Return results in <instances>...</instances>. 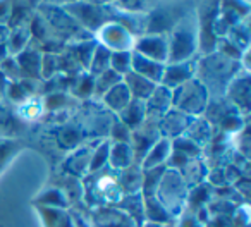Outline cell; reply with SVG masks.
<instances>
[{
	"instance_id": "obj_1",
	"label": "cell",
	"mask_w": 251,
	"mask_h": 227,
	"mask_svg": "<svg viewBox=\"0 0 251 227\" xmlns=\"http://www.w3.org/2000/svg\"><path fill=\"white\" fill-rule=\"evenodd\" d=\"M81 193L86 208L115 205L122 198L119 171L105 165L95 172H88L81 182Z\"/></svg>"
},
{
	"instance_id": "obj_2",
	"label": "cell",
	"mask_w": 251,
	"mask_h": 227,
	"mask_svg": "<svg viewBox=\"0 0 251 227\" xmlns=\"http://www.w3.org/2000/svg\"><path fill=\"white\" fill-rule=\"evenodd\" d=\"M188 193L189 188L182 181L181 174L176 169L167 167L162 174L160 181H158L157 189H155V198L167 210V213L172 219H177L186 206Z\"/></svg>"
},
{
	"instance_id": "obj_3",
	"label": "cell",
	"mask_w": 251,
	"mask_h": 227,
	"mask_svg": "<svg viewBox=\"0 0 251 227\" xmlns=\"http://www.w3.org/2000/svg\"><path fill=\"white\" fill-rule=\"evenodd\" d=\"M206 88L201 81L189 79L177 88L174 95V105L186 114H200L206 107Z\"/></svg>"
},
{
	"instance_id": "obj_4",
	"label": "cell",
	"mask_w": 251,
	"mask_h": 227,
	"mask_svg": "<svg viewBox=\"0 0 251 227\" xmlns=\"http://www.w3.org/2000/svg\"><path fill=\"white\" fill-rule=\"evenodd\" d=\"M86 220L91 227H136L129 215L114 205L86 208Z\"/></svg>"
},
{
	"instance_id": "obj_5",
	"label": "cell",
	"mask_w": 251,
	"mask_h": 227,
	"mask_svg": "<svg viewBox=\"0 0 251 227\" xmlns=\"http://www.w3.org/2000/svg\"><path fill=\"white\" fill-rule=\"evenodd\" d=\"M193 73H196V67H193L189 62L171 64L169 67H164V74H162L160 83H164V86L169 88V90L179 88L186 81L191 79Z\"/></svg>"
},
{
	"instance_id": "obj_6",
	"label": "cell",
	"mask_w": 251,
	"mask_h": 227,
	"mask_svg": "<svg viewBox=\"0 0 251 227\" xmlns=\"http://www.w3.org/2000/svg\"><path fill=\"white\" fill-rule=\"evenodd\" d=\"M114 206H117L119 210L129 215L133 219V222L136 224V227H143L145 220V203H143V195L141 193H133V195H122V198L115 203Z\"/></svg>"
},
{
	"instance_id": "obj_7",
	"label": "cell",
	"mask_w": 251,
	"mask_h": 227,
	"mask_svg": "<svg viewBox=\"0 0 251 227\" xmlns=\"http://www.w3.org/2000/svg\"><path fill=\"white\" fill-rule=\"evenodd\" d=\"M122 83L129 90L131 98H136V100H143V101H147L150 98V95L155 91V88H157V84L153 81L140 76L134 71H129L127 74H124V81Z\"/></svg>"
},
{
	"instance_id": "obj_8",
	"label": "cell",
	"mask_w": 251,
	"mask_h": 227,
	"mask_svg": "<svg viewBox=\"0 0 251 227\" xmlns=\"http://www.w3.org/2000/svg\"><path fill=\"white\" fill-rule=\"evenodd\" d=\"M119 186H121L122 195L141 193V186H143V169H141V165L134 162L129 167L119 171Z\"/></svg>"
},
{
	"instance_id": "obj_9",
	"label": "cell",
	"mask_w": 251,
	"mask_h": 227,
	"mask_svg": "<svg viewBox=\"0 0 251 227\" xmlns=\"http://www.w3.org/2000/svg\"><path fill=\"white\" fill-rule=\"evenodd\" d=\"M131 71H134L136 74H140V76L147 77V79L153 81L157 84L160 83L162 74H164V64L155 62V60L147 59V57L134 52L133 59H131Z\"/></svg>"
},
{
	"instance_id": "obj_10",
	"label": "cell",
	"mask_w": 251,
	"mask_h": 227,
	"mask_svg": "<svg viewBox=\"0 0 251 227\" xmlns=\"http://www.w3.org/2000/svg\"><path fill=\"white\" fill-rule=\"evenodd\" d=\"M169 153H171V141H169L167 138H162L160 141H157V143L147 151V155H145L140 164L141 169L148 171V169L164 167L165 162L169 160Z\"/></svg>"
},
{
	"instance_id": "obj_11",
	"label": "cell",
	"mask_w": 251,
	"mask_h": 227,
	"mask_svg": "<svg viewBox=\"0 0 251 227\" xmlns=\"http://www.w3.org/2000/svg\"><path fill=\"white\" fill-rule=\"evenodd\" d=\"M119 116H121L122 123L129 129H136V127H140L147 121V105H145L143 100L133 98L124 110L119 112Z\"/></svg>"
},
{
	"instance_id": "obj_12",
	"label": "cell",
	"mask_w": 251,
	"mask_h": 227,
	"mask_svg": "<svg viewBox=\"0 0 251 227\" xmlns=\"http://www.w3.org/2000/svg\"><path fill=\"white\" fill-rule=\"evenodd\" d=\"M35 208L38 212L43 227H74L69 210L47 208V206H35Z\"/></svg>"
},
{
	"instance_id": "obj_13",
	"label": "cell",
	"mask_w": 251,
	"mask_h": 227,
	"mask_svg": "<svg viewBox=\"0 0 251 227\" xmlns=\"http://www.w3.org/2000/svg\"><path fill=\"white\" fill-rule=\"evenodd\" d=\"M172 101V91L165 86H157L155 91L150 95L145 105L147 107V116H155V114H167L169 107H171Z\"/></svg>"
},
{
	"instance_id": "obj_14",
	"label": "cell",
	"mask_w": 251,
	"mask_h": 227,
	"mask_svg": "<svg viewBox=\"0 0 251 227\" xmlns=\"http://www.w3.org/2000/svg\"><path fill=\"white\" fill-rule=\"evenodd\" d=\"M134 164V153L129 143H117L108 150V167L114 171H122Z\"/></svg>"
},
{
	"instance_id": "obj_15",
	"label": "cell",
	"mask_w": 251,
	"mask_h": 227,
	"mask_svg": "<svg viewBox=\"0 0 251 227\" xmlns=\"http://www.w3.org/2000/svg\"><path fill=\"white\" fill-rule=\"evenodd\" d=\"M35 206H47V208H69V200L62 188H49L42 191L35 198Z\"/></svg>"
},
{
	"instance_id": "obj_16",
	"label": "cell",
	"mask_w": 251,
	"mask_h": 227,
	"mask_svg": "<svg viewBox=\"0 0 251 227\" xmlns=\"http://www.w3.org/2000/svg\"><path fill=\"white\" fill-rule=\"evenodd\" d=\"M131 100H133V98H131L129 90L126 88V84L122 83V81L115 84L114 88H110V90L103 95V101L115 112H122L127 107V103H129Z\"/></svg>"
},
{
	"instance_id": "obj_17",
	"label": "cell",
	"mask_w": 251,
	"mask_h": 227,
	"mask_svg": "<svg viewBox=\"0 0 251 227\" xmlns=\"http://www.w3.org/2000/svg\"><path fill=\"white\" fill-rule=\"evenodd\" d=\"M131 55L129 52H115L110 55V67L114 73H117L119 76L121 74H127L131 71Z\"/></svg>"
},
{
	"instance_id": "obj_18",
	"label": "cell",
	"mask_w": 251,
	"mask_h": 227,
	"mask_svg": "<svg viewBox=\"0 0 251 227\" xmlns=\"http://www.w3.org/2000/svg\"><path fill=\"white\" fill-rule=\"evenodd\" d=\"M122 81V77L119 76L117 73H114L112 69H107V71H103V73L100 74V77H98V81H97V91L100 95H105L107 93L110 88H114L117 83H121Z\"/></svg>"
},
{
	"instance_id": "obj_19",
	"label": "cell",
	"mask_w": 251,
	"mask_h": 227,
	"mask_svg": "<svg viewBox=\"0 0 251 227\" xmlns=\"http://www.w3.org/2000/svg\"><path fill=\"white\" fill-rule=\"evenodd\" d=\"M176 227H205V224L196 217V213L189 212V210H182V213L177 217Z\"/></svg>"
},
{
	"instance_id": "obj_20",
	"label": "cell",
	"mask_w": 251,
	"mask_h": 227,
	"mask_svg": "<svg viewBox=\"0 0 251 227\" xmlns=\"http://www.w3.org/2000/svg\"><path fill=\"white\" fill-rule=\"evenodd\" d=\"M71 213V220H73V226L74 227H91L90 222L86 220V217H84V213L77 212V210H69Z\"/></svg>"
}]
</instances>
